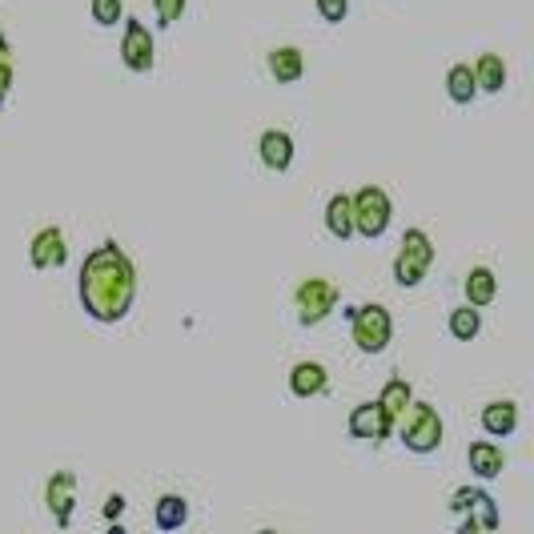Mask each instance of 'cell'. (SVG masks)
Wrapping results in <instances>:
<instances>
[{
	"label": "cell",
	"mask_w": 534,
	"mask_h": 534,
	"mask_svg": "<svg viewBox=\"0 0 534 534\" xmlns=\"http://www.w3.org/2000/svg\"><path fill=\"white\" fill-rule=\"evenodd\" d=\"M77 298L85 314L101 326H117L121 318H129L133 298H137V270L117 241H101L85 257L77 274Z\"/></svg>",
	"instance_id": "obj_1"
},
{
	"label": "cell",
	"mask_w": 534,
	"mask_h": 534,
	"mask_svg": "<svg viewBox=\"0 0 534 534\" xmlns=\"http://www.w3.org/2000/svg\"><path fill=\"white\" fill-rule=\"evenodd\" d=\"M398 438L410 454H434L442 446V418L430 402H410V410L398 418Z\"/></svg>",
	"instance_id": "obj_2"
},
{
	"label": "cell",
	"mask_w": 534,
	"mask_h": 534,
	"mask_svg": "<svg viewBox=\"0 0 534 534\" xmlns=\"http://www.w3.org/2000/svg\"><path fill=\"white\" fill-rule=\"evenodd\" d=\"M350 334H354V346L362 350V354H382L386 346H390V338H394V318H390V310L386 306H378V302H366V306H354L350 310Z\"/></svg>",
	"instance_id": "obj_3"
},
{
	"label": "cell",
	"mask_w": 534,
	"mask_h": 534,
	"mask_svg": "<svg viewBox=\"0 0 534 534\" xmlns=\"http://www.w3.org/2000/svg\"><path fill=\"white\" fill-rule=\"evenodd\" d=\"M430 265H434V241L422 229H406L402 233V249L394 257V282L402 290H414L430 274Z\"/></svg>",
	"instance_id": "obj_4"
},
{
	"label": "cell",
	"mask_w": 534,
	"mask_h": 534,
	"mask_svg": "<svg viewBox=\"0 0 534 534\" xmlns=\"http://www.w3.org/2000/svg\"><path fill=\"white\" fill-rule=\"evenodd\" d=\"M350 213H354V233L362 237H382L390 229V193L378 189V185H362L354 197H350Z\"/></svg>",
	"instance_id": "obj_5"
},
{
	"label": "cell",
	"mask_w": 534,
	"mask_h": 534,
	"mask_svg": "<svg viewBox=\"0 0 534 534\" xmlns=\"http://www.w3.org/2000/svg\"><path fill=\"white\" fill-rule=\"evenodd\" d=\"M334 306H338V286L326 278H306L294 294V310L302 326H322L334 314Z\"/></svg>",
	"instance_id": "obj_6"
},
{
	"label": "cell",
	"mask_w": 534,
	"mask_h": 534,
	"mask_svg": "<svg viewBox=\"0 0 534 534\" xmlns=\"http://www.w3.org/2000/svg\"><path fill=\"white\" fill-rule=\"evenodd\" d=\"M153 57H157L153 33L137 17H125V37H121V61H125V69L129 73H149L153 69Z\"/></svg>",
	"instance_id": "obj_7"
},
{
	"label": "cell",
	"mask_w": 534,
	"mask_h": 534,
	"mask_svg": "<svg viewBox=\"0 0 534 534\" xmlns=\"http://www.w3.org/2000/svg\"><path fill=\"white\" fill-rule=\"evenodd\" d=\"M29 261H33V270H61V265L69 261V241H65V229L45 225V229L29 241Z\"/></svg>",
	"instance_id": "obj_8"
},
{
	"label": "cell",
	"mask_w": 534,
	"mask_h": 534,
	"mask_svg": "<svg viewBox=\"0 0 534 534\" xmlns=\"http://www.w3.org/2000/svg\"><path fill=\"white\" fill-rule=\"evenodd\" d=\"M346 430H350V438H358V442H386V438L394 434V422L382 414L378 402H362V406L350 410Z\"/></svg>",
	"instance_id": "obj_9"
},
{
	"label": "cell",
	"mask_w": 534,
	"mask_h": 534,
	"mask_svg": "<svg viewBox=\"0 0 534 534\" xmlns=\"http://www.w3.org/2000/svg\"><path fill=\"white\" fill-rule=\"evenodd\" d=\"M45 502H49L57 526L69 530V526H73V506H77V474L57 470V474L45 482Z\"/></svg>",
	"instance_id": "obj_10"
},
{
	"label": "cell",
	"mask_w": 534,
	"mask_h": 534,
	"mask_svg": "<svg viewBox=\"0 0 534 534\" xmlns=\"http://www.w3.org/2000/svg\"><path fill=\"white\" fill-rule=\"evenodd\" d=\"M257 157L270 173H286L294 165V137L286 129H265L257 141Z\"/></svg>",
	"instance_id": "obj_11"
},
{
	"label": "cell",
	"mask_w": 534,
	"mask_h": 534,
	"mask_svg": "<svg viewBox=\"0 0 534 534\" xmlns=\"http://www.w3.org/2000/svg\"><path fill=\"white\" fill-rule=\"evenodd\" d=\"M265 65H270V77H274L278 85H298V81L306 77V53L294 49V45L274 49L270 57H265Z\"/></svg>",
	"instance_id": "obj_12"
},
{
	"label": "cell",
	"mask_w": 534,
	"mask_h": 534,
	"mask_svg": "<svg viewBox=\"0 0 534 534\" xmlns=\"http://www.w3.org/2000/svg\"><path fill=\"white\" fill-rule=\"evenodd\" d=\"M326 386H330V374L322 362H298L290 370V394L294 398H318V394H326Z\"/></svg>",
	"instance_id": "obj_13"
},
{
	"label": "cell",
	"mask_w": 534,
	"mask_h": 534,
	"mask_svg": "<svg viewBox=\"0 0 534 534\" xmlns=\"http://www.w3.org/2000/svg\"><path fill=\"white\" fill-rule=\"evenodd\" d=\"M462 294H466V306H470V310H486V306L498 298V278H494V270H486V265H474V270L466 274V282H462Z\"/></svg>",
	"instance_id": "obj_14"
},
{
	"label": "cell",
	"mask_w": 534,
	"mask_h": 534,
	"mask_svg": "<svg viewBox=\"0 0 534 534\" xmlns=\"http://www.w3.org/2000/svg\"><path fill=\"white\" fill-rule=\"evenodd\" d=\"M482 430L490 438H510L518 430V402L502 398V402H486L482 406Z\"/></svg>",
	"instance_id": "obj_15"
},
{
	"label": "cell",
	"mask_w": 534,
	"mask_h": 534,
	"mask_svg": "<svg viewBox=\"0 0 534 534\" xmlns=\"http://www.w3.org/2000/svg\"><path fill=\"white\" fill-rule=\"evenodd\" d=\"M466 462H470V474L474 478H498L502 474V466H506V458H502V446H494V442H470V450H466Z\"/></svg>",
	"instance_id": "obj_16"
},
{
	"label": "cell",
	"mask_w": 534,
	"mask_h": 534,
	"mask_svg": "<svg viewBox=\"0 0 534 534\" xmlns=\"http://www.w3.org/2000/svg\"><path fill=\"white\" fill-rule=\"evenodd\" d=\"M470 73H474L478 93H502V89H506V61H502L498 53H482V57L470 65Z\"/></svg>",
	"instance_id": "obj_17"
},
{
	"label": "cell",
	"mask_w": 534,
	"mask_h": 534,
	"mask_svg": "<svg viewBox=\"0 0 534 534\" xmlns=\"http://www.w3.org/2000/svg\"><path fill=\"white\" fill-rule=\"evenodd\" d=\"M410 402H414V390H410V382L402 378V374H394L386 386H382V398H378V406H382V414L398 426V418L410 410Z\"/></svg>",
	"instance_id": "obj_18"
},
{
	"label": "cell",
	"mask_w": 534,
	"mask_h": 534,
	"mask_svg": "<svg viewBox=\"0 0 534 534\" xmlns=\"http://www.w3.org/2000/svg\"><path fill=\"white\" fill-rule=\"evenodd\" d=\"M326 233L338 241L354 237V213H350V193H334L326 201Z\"/></svg>",
	"instance_id": "obj_19"
},
{
	"label": "cell",
	"mask_w": 534,
	"mask_h": 534,
	"mask_svg": "<svg viewBox=\"0 0 534 534\" xmlns=\"http://www.w3.org/2000/svg\"><path fill=\"white\" fill-rule=\"evenodd\" d=\"M153 522L161 526V530H181L185 522H189V502L181 498V494H161L157 498V506H153Z\"/></svg>",
	"instance_id": "obj_20"
},
{
	"label": "cell",
	"mask_w": 534,
	"mask_h": 534,
	"mask_svg": "<svg viewBox=\"0 0 534 534\" xmlns=\"http://www.w3.org/2000/svg\"><path fill=\"white\" fill-rule=\"evenodd\" d=\"M446 93H450V101L454 105H470L474 97H478V85H474V73H470V65L462 61V65H454L450 73H446Z\"/></svg>",
	"instance_id": "obj_21"
},
{
	"label": "cell",
	"mask_w": 534,
	"mask_h": 534,
	"mask_svg": "<svg viewBox=\"0 0 534 534\" xmlns=\"http://www.w3.org/2000/svg\"><path fill=\"white\" fill-rule=\"evenodd\" d=\"M466 514H470V522H474L478 530H486V534H494V530H498V502H494L486 490H474V498H470Z\"/></svg>",
	"instance_id": "obj_22"
},
{
	"label": "cell",
	"mask_w": 534,
	"mask_h": 534,
	"mask_svg": "<svg viewBox=\"0 0 534 534\" xmlns=\"http://www.w3.org/2000/svg\"><path fill=\"white\" fill-rule=\"evenodd\" d=\"M450 334H454L458 342H474V338L482 334V310L458 306V310L450 314Z\"/></svg>",
	"instance_id": "obj_23"
},
{
	"label": "cell",
	"mask_w": 534,
	"mask_h": 534,
	"mask_svg": "<svg viewBox=\"0 0 534 534\" xmlns=\"http://www.w3.org/2000/svg\"><path fill=\"white\" fill-rule=\"evenodd\" d=\"M93 21L101 29H117V21H125V5L121 0H93Z\"/></svg>",
	"instance_id": "obj_24"
},
{
	"label": "cell",
	"mask_w": 534,
	"mask_h": 534,
	"mask_svg": "<svg viewBox=\"0 0 534 534\" xmlns=\"http://www.w3.org/2000/svg\"><path fill=\"white\" fill-rule=\"evenodd\" d=\"M314 5H318V17L326 25H342L350 17V0H314Z\"/></svg>",
	"instance_id": "obj_25"
},
{
	"label": "cell",
	"mask_w": 534,
	"mask_h": 534,
	"mask_svg": "<svg viewBox=\"0 0 534 534\" xmlns=\"http://www.w3.org/2000/svg\"><path fill=\"white\" fill-rule=\"evenodd\" d=\"M153 9H157V25L169 29L185 17V0H153Z\"/></svg>",
	"instance_id": "obj_26"
},
{
	"label": "cell",
	"mask_w": 534,
	"mask_h": 534,
	"mask_svg": "<svg viewBox=\"0 0 534 534\" xmlns=\"http://www.w3.org/2000/svg\"><path fill=\"white\" fill-rule=\"evenodd\" d=\"M101 514H105V522H121V514H125V494H109L105 506H101Z\"/></svg>",
	"instance_id": "obj_27"
},
{
	"label": "cell",
	"mask_w": 534,
	"mask_h": 534,
	"mask_svg": "<svg viewBox=\"0 0 534 534\" xmlns=\"http://www.w3.org/2000/svg\"><path fill=\"white\" fill-rule=\"evenodd\" d=\"M9 93H13V65H0V109H5Z\"/></svg>",
	"instance_id": "obj_28"
},
{
	"label": "cell",
	"mask_w": 534,
	"mask_h": 534,
	"mask_svg": "<svg viewBox=\"0 0 534 534\" xmlns=\"http://www.w3.org/2000/svg\"><path fill=\"white\" fill-rule=\"evenodd\" d=\"M470 498H474V490H470V486H462V490H454V498H450V510H454V514H466V506H470Z\"/></svg>",
	"instance_id": "obj_29"
},
{
	"label": "cell",
	"mask_w": 534,
	"mask_h": 534,
	"mask_svg": "<svg viewBox=\"0 0 534 534\" xmlns=\"http://www.w3.org/2000/svg\"><path fill=\"white\" fill-rule=\"evenodd\" d=\"M0 65H13V49H9L5 33H0Z\"/></svg>",
	"instance_id": "obj_30"
},
{
	"label": "cell",
	"mask_w": 534,
	"mask_h": 534,
	"mask_svg": "<svg viewBox=\"0 0 534 534\" xmlns=\"http://www.w3.org/2000/svg\"><path fill=\"white\" fill-rule=\"evenodd\" d=\"M109 534H129V530H125L121 522H109Z\"/></svg>",
	"instance_id": "obj_31"
},
{
	"label": "cell",
	"mask_w": 534,
	"mask_h": 534,
	"mask_svg": "<svg viewBox=\"0 0 534 534\" xmlns=\"http://www.w3.org/2000/svg\"><path fill=\"white\" fill-rule=\"evenodd\" d=\"M257 534H278V530H257Z\"/></svg>",
	"instance_id": "obj_32"
}]
</instances>
